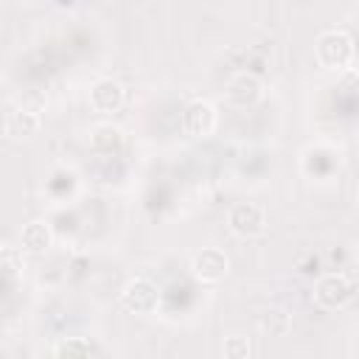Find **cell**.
I'll return each mask as SVG.
<instances>
[{
	"label": "cell",
	"instance_id": "obj_1",
	"mask_svg": "<svg viewBox=\"0 0 359 359\" xmlns=\"http://www.w3.org/2000/svg\"><path fill=\"white\" fill-rule=\"evenodd\" d=\"M314 53H317V62L325 67V70H345L351 62H353V39L348 31L342 28H328L317 36L314 42Z\"/></svg>",
	"mask_w": 359,
	"mask_h": 359
},
{
	"label": "cell",
	"instance_id": "obj_3",
	"mask_svg": "<svg viewBox=\"0 0 359 359\" xmlns=\"http://www.w3.org/2000/svg\"><path fill=\"white\" fill-rule=\"evenodd\" d=\"M261 95H264L261 79L252 76V73H247V70L233 73V76L227 79V84H224V98H227V104H233V107H238V109L255 107V104L261 101Z\"/></svg>",
	"mask_w": 359,
	"mask_h": 359
},
{
	"label": "cell",
	"instance_id": "obj_5",
	"mask_svg": "<svg viewBox=\"0 0 359 359\" xmlns=\"http://www.w3.org/2000/svg\"><path fill=\"white\" fill-rule=\"evenodd\" d=\"M351 297H353V283L339 272H328L314 283V300L323 309H342Z\"/></svg>",
	"mask_w": 359,
	"mask_h": 359
},
{
	"label": "cell",
	"instance_id": "obj_12",
	"mask_svg": "<svg viewBox=\"0 0 359 359\" xmlns=\"http://www.w3.org/2000/svg\"><path fill=\"white\" fill-rule=\"evenodd\" d=\"M258 325H261V331L266 334V337H286L289 334V328H292V320H289V314L283 311V309H266L264 314H261V320H258Z\"/></svg>",
	"mask_w": 359,
	"mask_h": 359
},
{
	"label": "cell",
	"instance_id": "obj_10",
	"mask_svg": "<svg viewBox=\"0 0 359 359\" xmlns=\"http://www.w3.org/2000/svg\"><path fill=\"white\" fill-rule=\"evenodd\" d=\"M90 143L98 154H118L121 146H123V132L112 123H98L93 132H90Z\"/></svg>",
	"mask_w": 359,
	"mask_h": 359
},
{
	"label": "cell",
	"instance_id": "obj_7",
	"mask_svg": "<svg viewBox=\"0 0 359 359\" xmlns=\"http://www.w3.org/2000/svg\"><path fill=\"white\" fill-rule=\"evenodd\" d=\"M182 129L194 137H205L216 129V107L205 98H194L182 109Z\"/></svg>",
	"mask_w": 359,
	"mask_h": 359
},
{
	"label": "cell",
	"instance_id": "obj_9",
	"mask_svg": "<svg viewBox=\"0 0 359 359\" xmlns=\"http://www.w3.org/2000/svg\"><path fill=\"white\" fill-rule=\"evenodd\" d=\"M53 244V233L45 222H28L20 230V247L25 252H45Z\"/></svg>",
	"mask_w": 359,
	"mask_h": 359
},
{
	"label": "cell",
	"instance_id": "obj_16",
	"mask_svg": "<svg viewBox=\"0 0 359 359\" xmlns=\"http://www.w3.org/2000/svg\"><path fill=\"white\" fill-rule=\"evenodd\" d=\"M356 202H359V182H356Z\"/></svg>",
	"mask_w": 359,
	"mask_h": 359
},
{
	"label": "cell",
	"instance_id": "obj_11",
	"mask_svg": "<svg viewBox=\"0 0 359 359\" xmlns=\"http://www.w3.org/2000/svg\"><path fill=\"white\" fill-rule=\"evenodd\" d=\"M6 132L14 137H31L39 132V115L28 112V109H14L6 118Z\"/></svg>",
	"mask_w": 359,
	"mask_h": 359
},
{
	"label": "cell",
	"instance_id": "obj_4",
	"mask_svg": "<svg viewBox=\"0 0 359 359\" xmlns=\"http://www.w3.org/2000/svg\"><path fill=\"white\" fill-rule=\"evenodd\" d=\"M266 224V216H264V208L255 205V202H236L227 213V227L233 236L238 238H252L264 230Z\"/></svg>",
	"mask_w": 359,
	"mask_h": 359
},
{
	"label": "cell",
	"instance_id": "obj_14",
	"mask_svg": "<svg viewBox=\"0 0 359 359\" xmlns=\"http://www.w3.org/2000/svg\"><path fill=\"white\" fill-rule=\"evenodd\" d=\"M0 269H3V278L11 280L20 269H22V247H3V255H0Z\"/></svg>",
	"mask_w": 359,
	"mask_h": 359
},
{
	"label": "cell",
	"instance_id": "obj_6",
	"mask_svg": "<svg viewBox=\"0 0 359 359\" xmlns=\"http://www.w3.org/2000/svg\"><path fill=\"white\" fill-rule=\"evenodd\" d=\"M227 269H230V261L219 247H205L191 261V272L202 283H219L227 275Z\"/></svg>",
	"mask_w": 359,
	"mask_h": 359
},
{
	"label": "cell",
	"instance_id": "obj_13",
	"mask_svg": "<svg viewBox=\"0 0 359 359\" xmlns=\"http://www.w3.org/2000/svg\"><path fill=\"white\" fill-rule=\"evenodd\" d=\"M93 353H98V348L84 337H65L53 345V356H59V359H65V356L67 359L70 356H93Z\"/></svg>",
	"mask_w": 359,
	"mask_h": 359
},
{
	"label": "cell",
	"instance_id": "obj_15",
	"mask_svg": "<svg viewBox=\"0 0 359 359\" xmlns=\"http://www.w3.org/2000/svg\"><path fill=\"white\" fill-rule=\"evenodd\" d=\"M222 353L227 359H247L252 353V348H250V339L247 337H227L224 345H222Z\"/></svg>",
	"mask_w": 359,
	"mask_h": 359
},
{
	"label": "cell",
	"instance_id": "obj_17",
	"mask_svg": "<svg viewBox=\"0 0 359 359\" xmlns=\"http://www.w3.org/2000/svg\"><path fill=\"white\" fill-rule=\"evenodd\" d=\"M356 261H359V241H356Z\"/></svg>",
	"mask_w": 359,
	"mask_h": 359
},
{
	"label": "cell",
	"instance_id": "obj_8",
	"mask_svg": "<svg viewBox=\"0 0 359 359\" xmlns=\"http://www.w3.org/2000/svg\"><path fill=\"white\" fill-rule=\"evenodd\" d=\"M123 98H126L123 95V87L118 81H112V79H98L90 87V107L95 112H104V115L118 112L123 107Z\"/></svg>",
	"mask_w": 359,
	"mask_h": 359
},
{
	"label": "cell",
	"instance_id": "obj_2",
	"mask_svg": "<svg viewBox=\"0 0 359 359\" xmlns=\"http://www.w3.org/2000/svg\"><path fill=\"white\" fill-rule=\"evenodd\" d=\"M121 306L132 314H154L160 306V292L151 280L146 278H132L123 289H121Z\"/></svg>",
	"mask_w": 359,
	"mask_h": 359
}]
</instances>
